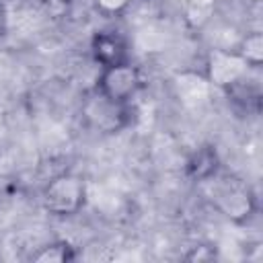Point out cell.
I'll list each match as a JSON object with an SVG mask.
<instances>
[{"label": "cell", "mask_w": 263, "mask_h": 263, "mask_svg": "<svg viewBox=\"0 0 263 263\" xmlns=\"http://www.w3.org/2000/svg\"><path fill=\"white\" fill-rule=\"evenodd\" d=\"M220 60H222L220 66H212V76H214V80H218L222 84V82L232 80L240 72V62L236 58H226V55Z\"/></svg>", "instance_id": "obj_1"}, {"label": "cell", "mask_w": 263, "mask_h": 263, "mask_svg": "<svg viewBox=\"0 0 263 263\" xmlns=\"http://www.w3.org/2000/svg\"><path fill=\"white\" fill-rule=\"evenodd\" d=\"M105 8H109V10H113V8H119L121 4H125V0H99Z\"/></svg>", "instance_id": "obj_2"}]
</instances>
